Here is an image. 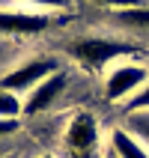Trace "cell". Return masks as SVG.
Wrapping results in <instances>:
<instances>
[{
    "mask_svg": "<svg viewBox=\"0 0 149 158\" xmlns=\"http://www.w3.org/2000/svg\"><path fill=\"white\" fill-rule=\"evenodd\" d=\"M137 51L128 42H116V39H78L69 45V54L78 63L89 66V69H101V66H114V63L125 60Z\"/></svg>",
    "mask_w": 149,
    "mask_h": 158,
    "instance_id": "obj_1",
    "label": "cell"
},
{
    "mask_svg": "<svg viewBox=\"0 0 149 158\" xmlns=\"http://www.w3.org/2000/svg\"><path fill=\"white\" fill-rule=\"evenodd\" d=\"M149 69L143 63H131V60H119L114 63L105 75V98L107 102H122V98L134 96L137 89L146 87Z\"/></svg>",
    "mask_w": 149,
    "mask_h": 158,
    "instance_id": "obj_2",
    "label": "cell"
},
{
    "mask_svg": "<svg viewBox=\"0 0 149 158\" xmlns=\"http://www.w3.org/2000/svg\"><path fill=\"white\" fill-rule=\"evenodd\" d=\"M66 84H69V78H66L63 72H54L51 78H45L42 84H36V87L27 93V98H24V114H42V110H48V107L63 96Z\"/></svg>",
    "mask_w": 149,
    "mask_h": 158,
    "instance_id": "obj_6",
    "label": "cell"
},
{
    "mask_svg": "<svg viewBox=\"0 0 149 158\" xmlns=\"http://www.w3.org/2000/svg\"><path fill=\"white\" fill-rule=\"evenodd\" d=\"M12 131H18V119H0V137H6Z\"/></svg>",
    "mask_w": 149,
    "mask_h": 158,
    "instance_id": "obj_14",
    "label": "cell"
},
{
    "mask_svg": "<svg viewBox=\"0 0 149 158\" xmlns=\"http://www.w3.org/2000/svg\"><path fill=\"white\" fill-rule=\"evenodd\" d=\"M18 114H24V102L15 93L0 89V119H18Z\"/></svg>",
    "mask_w": 149,
    "mask_h": 158,
    "instance_id": "obj_8",
    "label": "cell"
},
{
    "mask_svg": "<svg viewBox=\"0 0 149 158\" xmlns=\"http://www.w3.org/2000/svg\"><path fill=\"white\" fill-rule=\"evenodd\" d=\"M21 3H30V6H39V9H63L69 0H21Z\"/></svg>",
    "mask_w": 149,
    "mask_h": 158,
    "instance_id": "obj_13",
    "label": "cell"
},
{
    "mask_svg": "<svg viewBox=\"0 0 149 158\" xmlns=\"http://www.w3.org/2000/svg\"><path fill=\"white\" fill-rule=\"evenodd\" d=\"M110 146H114L116 158H149V152L140 143V137L131 134L128 128H114L110 131Z\"/></svg>",
    "mask_w": 149,
    "mask_h": 158,
    "instance_id": "obj_7",
    "label": "cell"
},
{
    "mask_svg": "<svg viewBox=\"0 0 149 158\" xmlns=\"http://www.w3.org/2000/svg\"><path fill=\"white\" fill-rule=\"evenodd\" d=\"M98 143V123L93 114H75L72 116L69 128H66V146L78 155H87V152L96 149Z\"/></svg>",
    "mask_w": 149,
    "mask_h": 158,
    "instance_id": "obj_5",
    "label": "cell"
},
{
    "mask_svg": "<svg viewBox=\"0 0 149 158\" xmlns=\"http://www.w3.org/2000/svg\"><path fill=\"white\" fill-rule=\"evenodd\" d=\"M39 158H54V155H39Z\"/></svg>",
    "mask_w": 149,
    "mask_h": 158,
    "instance_id": "obj_15",
    "label": "cell"
},
{
    "mask_svg": "<svg viewBox=\"0 0 149 158\" xmlns=\"http://www.w3.org/2000/svg\"><path fill=\"white\" fill-rule=\"evenodd\" d=\"M119 21L128 27H137V30H149V3L140 9H125L119 12Z\"/></svg>",
    "mask_w": 149,
    "mask_h": 158,
    "instance_id": "obj_9",
    "label": "cell"
},
{
    "mask_svg": "<svg viewBox=\"0 0 149 158\" xmlns=\"http://www.w3.org/2000/svg\"><path fill=\"white\" fill-rule=\"evenodd\" d=\"M54 72H57V63L51 57H39V60H27L15 69H9L6 75H0V89H6V93H30L36 84H42L45 78H51Z\"/></svg>",
    "mask_w": 149,
    "mask_h": 158,
    "instance_id": "obj_3",
    "label": "cell"
},
{
    "mask_svg": "<svg viewBox=\"0 0 149 158\" xmlns=\"http://www.w3.org/2000/svg\"><path fill=\"white\" fill-rule=\"evenodd\" d=\"M51 27V15L36 9H0V33L6 36H36Z\"/></svg>",
    "mask_w": 149,
    "mask_h": 158,
    "instance_id": "obj_4",
    "label": "cell"
},
{
    "mask_svg": "<svg viewBox=\"0 0 149 158\" xmlns=\"http://www.w3.org/2000/svg\"><path fill=\"white\" fill-rule=\"evenodd\" d=\"M125 110L128 114H146L149 110V87H143V89H137L131 98H128V105H125Z\"/></svg>",
    "mask_w": 149,
    "mask_h": 158,
    "instance_id": "obj_10",
    "label": "cell"
},
{
    "mask_svg": "<svg viewBox=\"0 0 149 158\" xmlns=\"http://www.w3.org/2000/svg\"><path fill=\"white\" fill-rule=\"evenodd\" d=\"M93 3H96V6H107V9H119V12L146 6V0H93Z\"/></svg>",
    "mask_w": 149,
    "mask_h": 158,
    "instance_id": "obj_11",
    "label": "cell"
},
{
    "mask_svg": "<svg viewBox=\"0 0 149 158\" xmlns=\"http://www.w3.org/2000/svg\"><path fill=\"white\" fill-rule=\"evenodd\" d=\"M131 134H137V137H143L149 143V119L146 116H140V114L131 116Z\"/></svg>",
    "mask_w": 149,
    "mask_h": 158,
    "instance_id": "obj_12",
    "label": "cell"
}]
</instances>
